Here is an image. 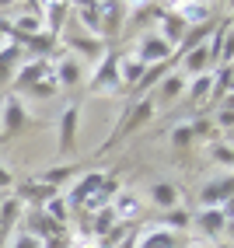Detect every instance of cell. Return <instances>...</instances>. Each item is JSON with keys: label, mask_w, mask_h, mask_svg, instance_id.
Masks as SVG:
<instances>
[{"label": "cell", "mask_w": 234, "mask_h": 248, "mask_svg": "<svg viewBox=\"0 0 234 248\" xmlns=\"http://www.w3.org/2000/svg\"><path fill=\"white\" fill-rule=\"evenodd\" d=\"M182 245H186V238H182L178 231H168V227H157L154 224V227H147L140 238L133 234L129 248H182Z\"/></svg>", "instance_id": "cell-8"}, {"label": "cell", "mask_w": 234, "mask_h": 248, "mask_svg": "<svg viewBox=\"0 0 234 248\" xmlns=\"http://www.w3.org/2000/svg\"><path fill=\"white\" fill-rule=\"evenodd\" d=\"M14 186V175H11V168H7V164H0V192H4V189H11Z\"/></svg>", "instance_id": "cell-37"}, {"label": "cell", "mask_w": 234, "mask_h": 248, "mask_svg": "<svg viewBox=\"0 0 234 248\" xmlns=\"http://www.w3.org/2000/svg\"><path fill=\"white\" fill-rule=\"evenodd\" d=\"M60 91V84H56V77H46V80H39V84H31V88H25V94L28 98H53Z\"/></svg>", "instance_id": "cell-33"}, {"label": "cell", "mask_w": 234, "mask_h": 248, "mask_svg": "<svg viewBox=\"0 0 234 248\" xmlns=\"http://www.w3.org/2000/svg\"><path fill=\"white\" fill-rule=\"evenodd\" d=\"M88 88L94 94H115L123 88V80H119V53H105L102 60H98L94 74L88 77Z\"/></svg>", "instance_id": "cell-3"}, {"label": "cell", "mask_w": 234, "mask_h": 248, "mask_svg": "<svg viewBox=\"0 0 234 248\" xmlns=\"http://www.w3.org/2000/svg\"><path fill=\"white\" fill-rule=\"evenodd\" d=\"M112 213H115V217H123V220H133L140 213V200H137V196H129V192H123L119 200L112 203Z\"/></svg>", "instance_id": "cell-32"}, {"label": "cell", "mask_w": 234, "mask_h": 248, "mask_svg": "<svg viewBox=\"0 0 234 248\" xmlns=\"http://www.w3.org/2000/svg\"><path fill=\"white\" fill-rule=\"evenodd\" d=\"M157 35H161L164 42H168L172 49H178V46H182V39L189 35V25L182 21V18H178V14H175L172 7H164V14L157 18Z\"/></svg>", "instance_id": "cell-14"}, {"label": "cell", "mask_w": 234, "mask_h": 248, "mask_svg": "<svg viewBox=\"0 0 234 248\" xmlns=\"http://www.w3.org/2000/svg\"><path fill=\"white\" fill-rule=\"evenodd\" d=\"M14 39H11V31H7V21H0V49H7Z\"/></svg>", "instance_id": "cell-38"}, {"label": "cell", "mask_w": 234, "mask_h": 248, "mask_svg": "<svg viewBox=\"0 0 234 248\" xmlns=\"http://www.w3.org/2000/svg\"><path fill=\"white\" fill-rule=\"evenodd\" d=\"M217 126H220V129H231V126H234V112H231V102H227L220 112H217Z\"/></svg>", "instance_id": "cell-36"}, {"label": "cell", "mask_w": 234, "mask_h": 248, "mask_svg": "<svg viewBox=\"0 0 234 248\" xmlns=\"http://www.w3.org/2000/svg\"><path fill=\"white\" fill-rule=\"evenodd\" d=\"M7 248H42V241L39 238H31V234H11V241H7Z\"/></svg>", "instance_id": "cell-34"}, {"label": "cell", "mask_w": 234, "mask_h": 248, "mask_svg": "<svg viewBox=\"0 0 234 248\" xmlns=\"http://www.w3.org/2000/svg\"><path fill=\"white\" fill-rule=\"evenodd\" d=\"M143 74H147V67H143L137 56H119V80H123L126 88H137Z\"/></svg>", "instance_id": "cell-24"}, {"label": "cell", "mask_w": 234, "mask_h": 248, "mask_svg": "<svg viewBox=\"0 0 234 248\" xmlns=\"http://www.w3.org/2000/svg\"><path fill=\"white\" fill-rule=\"evenodd\" d=\"M213 161L224 164V168H231V143H217L213 147Z\"/></svg>", "instance_id": "cell-35"}, {"label": "cell", "mask_w": 234, "mask_h": 248, "mask_svg": "<svg viewBox=\"0 0 234 248\" xmlns=\"http://www.w3.org/2000/svg\"><path fill=\"white\" fill-rule=\"evenodd\" d=\"M39 14H42V31L53 35V39H60V31L66 25V14H70V4H63V0H56V4H42Z\"/></svg>", "instance_id": "cell-15"}, {"label": "cell", "mask_w": 234, "mask_h": 248, "mask_svg": "<svg viewBox=\"0 0 234 248\" xmlns=\"http://www.w3.org/2000/svg\"><path fill=\"white\" fill-rule=\"evenodd\" d=\"M154 102H150V98H137V102H129V108H126V115H123V119H119V126H115V133L102 143V154L105 151H112V147H119L126 137H133V133H137V129H143L150 119H154Z\"/></svg>", "instance_id": "cell-1"}, {"label": "cell", "mask_w": 234, "mask_h": 248, "mask_svg": "<svg viewBox=\"0 0 234 248\" xmlns=\"http://www.w3.org/2000/svg\"><path fill=\"white\" fill-rule=\"evenodd\" d=\"M210 84H213V74H199V77H192V80H186V102H192V105H203L206 98H210Z\"/></svg>", "instance_id": "cell-22"}, {"label": "cell", "mask_w": 234, "mask_h": 248, "mask_svg": "<svg viewBox=\"0 0 234 248\" xmlns=\"http://www.w3.org/2000/svg\"><path fill=\"white\" fill-rule=\"evenodd\" d=\"M74 175H77V164H60V168H49V171H42V175H39V182L60 192V186H66V182H70Z\"/></svg>", "instance_id": "cell-26"}, {"label": "cell", "mask_w": 234, "mask_h": 248, "mask_svg": "<svg viewBox=\"0 0 234 248\" xmlns=\"http://www.w3.org/2000/svg\"><path fill=\"white\" fill-rule=\"evenodd\" d=\"M126 14H129V4H119V0H112V4H102V42H115L119 39V31L126 25Z\"/></svg>", "instance_id": "cell-12"}, {"label": "cell", "mask_w": 234, "mask_h": 248, "mask_svg": "<svg viewBox=\"0 0 234 248\" xmlns=\"http://www.w3.org/2000/svg\"><path fill=\"white\" fill-rule=\"evenodd\" d=\"M189 227H196L203 238L217 241V238H220L224 231L231 227V203H227V206H210V210H199V213H192Z\"/></svg>", "instance_id": "cell-4"}, {"label": "cell", "mask_w": 234, "mask_h": 248, "mask_svg": "<svg viewBox=\"0 0 234 248\" xmlns=\"http://www.w3.org/2000/svg\"><path fill=\"white\" fill-rule=\"evenodd\" d=\"M18 220H21V200H18V196H7V200L0 203V245L11 241Z\"/></svg>", "instance_id": "cell-17"}, {"label": "cell", "mask_w": 234, "mask_h": 248, "mask_svg": "<svg viewBox=\"0 0 234 248\" xmlns=\"http://www.w3.org/2000/svg\"><path fill=\"white\" fill-rule=\"evenodd\" d=\"M53 196H56V189H49V186H42V182H31V186H25V189H21V196H18V200L31 203L35 210H42V206H46L49 200H53Z\"/></svg>", "instance_id": "cell-25"}, {"label": "cell", "mask_w": 234, "mask_h": 248, "mask_svg": "<svg viewBox=\"0 0 234 248\" xmlns=\"http://www.w3.org/2000/svg\"><path fill=\"white\" fill-rule=\"evenodd\" d=\"M70 14H74V25L84 31V35L102 39V4H94V0H84V4H70Z\"/></svg>", "instance_id": "cell-9"}, {"label": "cell", "mask_w": 234, "mask_h": 248, "mask_svg": "<svg viewBox=\"0 0 234 248\" xmlns=\"http://www.w3.org/2000/svg\"><path fill=\"white\" fill-rule=\"evenodd\" d=\"M31 126H35V119L28 115L25 102H21L18 94H7L4 105H0V133H4V140L25 133V129H31Z\"/></svg>", "instance_id": "cell-2"}, {"label": "cell", "mask_w": 234, "mask_h": 248, "mask_svg": "<svg viewBox=\"0 0 234 248\" xmlns=\"http://www.w3.org/2000/svg\"><path fill=\"white\" fill-rule=\"evenodd\" d=\"M0 203H4V200H0Z\"/></svg>", "instance_id": "cell-39"}, {"label": "cell", "mask_w": 234, "mask_h": 248, "mask_svg": "<svg viewBox=\"0 0 234 248\" xmlns=\"http://www.w3.org/2000/svg\"><path fill=\"white\" fill-rule=\"evenodd\" d=\"M206 102H220V105L231 102V63L217 67V77H213V84H210V98H206Z\"/></svg>", "instance_id": "cell-21"}, {"label": "cell", "mask_w": 234, "mask_h": 248, "mask_svg": "<svg viewBox=\"0 0 234 248\" xmlns=\"http://www.w3.org/2000/svg\"><path fill=\"white\" fill-rule=\"evenodd\" d=\"M206 67H210V49H206V42L203 46H192L189 53H182V77L186 74H192V77H199V74H206Z\"/></svg>", "instance_id": "cell-19"}, {"label": "cell", "mask_w": 234, "mask_h": 248, "mask_svg": "<svg viewBox=\"0 0 234 248\" xmlns=\"http://www.w3.org/2000/svg\"><path fill=\"white\" fill-rule=\"evenodd\" d=\"M192 143H196V133H192V126H189V123H178V126L172 129V147H175V154H186Z\"/></svg>", "instance_id": "cell-31"}, {"label": "cell", "mask_w": 234, "mask_h": 248, "mask_svg": "<svg viewBox=\"0 0 234 248\" xmlns=\"http://www.w3.org/2000/svg\"><path fill=\"white\" fill-rule=\"evenodd\" d=\"M115 227H119V217L112 213V203L102 206V210H94V238H105L109 231H115Z\"/></svg>", "instance_id": "cell-29"}, {"label": "cell", "mask_w": 234, "mask_h": 248, "mask_svg": "<svg viewBox=\"0 0 234 248\" xmlns=\"http://www.w3.org/2000/svg\"><path fill=\"white\" fill-rule=\"evenodd\" d=\"M150 203H154L157 210H175L178 206V189H175V182H154L150 186Z\"/></svg>", "instance_id": "cell-20"}, {"label": "cell", "mask_w": 234, "mask_h": 248, "mask_svg": "<svg viewBox=\"0 0 234 248\" xmlns=\"http://www.w3.org/2000/svg\"><path fill=\"white\" fill-rule=\"evenodd\" d=\"M14 46H21V53H25V49H28V53H35V60H46L56 49V39L46 35V31H39V35H31V39H18Z\"/></svg>", "instance_id": "cell-23"}, {"label": "cell", "mask_w": 234, "mask_h": 248, "mask_svg": "<svg viewBox=\"0 0 234 248\" xmlns=\"http://www.w3.org/2000/svg\"><path fill=\"white\" fill-rule=\"evenodd\" d=\"M63 46H66V53L77 56L80 63H84V60H102V56H105V42L94 39V35H84L80 28H74L70 35L63 39Z\"/></svg>", "instance_id": "cell-7"}, {"label": "cell", "mask_w": 234, "mask_h": 248, "mask_svg": "<svg viewBox=\"0 0 234 248\" xmlns=\"http://www.w3.org/2000/svg\"><path fill=\"white\" fill-rule=\"evenodd\" d=\"M234 196V178L231 175H220V178H210L203 189H199V203H203V210L210 206H227Z\"/></svg>", "instance_id": "cell-10"}, {"label": "cell", "mask_w": 234, "mask_h": 248, "mask_svg": "<svg viewBox=\"0 0 234 248\" xmlns=\"http://www.w3.org/2000/svg\"><path fill=\"white\" fill-rule=\"evenodd\" d=\"M189 220H192V213L175 206V210H168V213H161V217H157V227H168V231H178V234H182V231L189 227Z\"/></svg>", "instance_id": "cell-28"}, {"label": "cell", "mask_w": 234, "mask_h": 248, "mask_svg": "<svg viewBox=\"0 0 234 248\" xmlns=\"http://www.w3.org/2000/svg\"><path fill=\"white\" fill-rule=\"evenodd\" d=\"M56 129H60L56 151H60V157H70V154L77 151V129H80V105H66V108H63V115H60V123H56Z\"/></svg>", "instance_id": "cell-6"}, {"label": "cell", "mask_w": 234, "mask_h": 248, "mask_svg": "<svg viewBox=\"0 0 234 248\" xmlns=\"http://www.w3.org/2000/svg\"><path fill=\"white\" fill-rule=\"evenodd\" d=\"M21 67V46H7V49H0V80H7L11 74H18Z\"/></svg>", "instance_id": "cell-27"}, {"label": "cell", "mask_w": 234, "mask_h": 248, "mask_svg": "<svg viewBox=\"0 0 234 248\" xmlns=\"http://www.w3.org/2000/svg\"><path fill=\"white\" fill-rule=\"evenodd\" d=\"M53 77H56L60 88L74 91V88H80V80H84V63H80L77 56H70V53H63L60 63L53 67Z\"/></svg>", "instance_id": "cell-13"}, {"label": "cell", "mask_w": 234, "mask_h": 248, "mask_svg": "<svg viewBox=\"0 0 234 248\" xmlns=\"http://www.w3.org/2000/svg\"><path fill=\"white\" fill-rule=\"evenodd\" d=\"M42 213H46V217L49 220H53V224H66V217H70V206H66V200H63V192H56L53 196V200H49L46 206H42Z\"/></svg>", "instance_id": "cell-30"}, {"label": "cell", "mask_w": 234, "mask_h": 248, "mask_svg": "<svg viewBox=\"0 0 234 248\" xmlns=\"http://www.w3.org/2000/svg\"><path fill=\"white\" fill-rule=\"evenodd\" d=\"M172 11H175L189 28H199V25H210V11H213V7L203 4V0H186V4H172Z\"/></svg>", "instance_id": "cell-18"}, {"label": "cell", "mask_w": 234, "mask_h": 248, "mask_svg": "<svg viewBox=\"0 0 234 248\" xmlns=\"http://www.w3.org/2000/svg\"><path fill=\"white\" fill-rule=\"evenodd\" d=\"M137 56L143 67H157V63H168V60H175V49L164 42L157 31H143L140 35V42H137Z\"/></svg>", "instance_id": "cell-5"}, {"label": "cell", "mask_w": 234, "mask_h": 248, "mask_svg": "<svg viewBox=\"0 0 234 248\" xmlns=\"http://www.w3.org/2000/svg\"><path fill=\"white\" fill-rule=\"evenodd\" d=\"M46 77H53V63L49 60H25L18 67V74H14V91H25V88L39 84Z\"/></svg>", "instance_id": "cell-11"}, {"label": "cell", "mask_w": 234, "mask_h": 248, "mask_svg": "<svg viewBox=\"0 0 234 248\" xmlns=\"http://www.w3.org/2000/svg\"><path fill=\"white\" fill-rule=\"evenodd\" d=\"M182 91H186V77H182L178 70H172V74L157 84V91L150 94V102H154V108H157V105H172L175 98H182Z\"/></svg>", "instance_id": "cell-16"}]
</instances>
